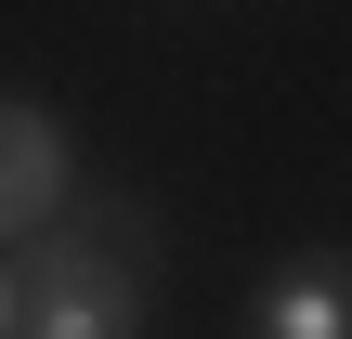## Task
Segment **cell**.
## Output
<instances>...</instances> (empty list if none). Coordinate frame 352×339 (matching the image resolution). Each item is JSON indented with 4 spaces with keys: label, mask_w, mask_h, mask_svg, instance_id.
Masks as SVG:
<instances>
[{
    "label": "cell",
    "mask_w": 352,
    "mask_h": 339,
    "mask_svg": "<svg viewBox=\"0 0 352 339\" xmlns=\"http://www.w3.org/2000/svg\"><path fill=\"white\" fill-rule=\"evenodd\" d=\"M235 339H352V248H340V235L287 248V261H274V274L248 287Z\"/></svg>",
    "instance_id": "cell-3"
},
{
    "label": "cell",
    "mask_w": 352,
    "mask_h": 339,
    "mask_svg": "<svg viewBox=\"0 0 352 339\" xmlns=\"http://www.w3.org/2000/svg\"><path fill=\"white\" fill-rule=\"evenodd\" d=\"M78 209H91L78 131H65L39 91H13V105H0V248H52Z\"/></svg>",
    "instance_id": "cell-2"
},
{
    "label": "cell",
    "mask_w": 352,
    "mask_h": 339,
    "mask_svg": "<svg viewBox=\"0 0 352 339\" xmlns=\"http://www.w3.org/2000/svg\"><path fill=\"white\" fill-rule=\"evenodd\" d=\"M144 196H91L52 248H13L0 274V339H144L157 314V248Z\"/></svg>",
    "instance_id": "cell-1"
}]
</instances>
